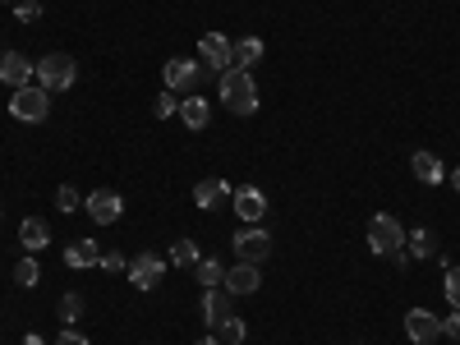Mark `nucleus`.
Instances as JSON below:
<instances>
[{"mask_svg": "<svg viewBox=\"0 0 460 345\" xmlns=\"http://www.w3.org/2000/svg\"><path fill=\"white\" fill-rule=\"evenodd\" d=\"M37 281H42V267H37V258H32V253H23V258L14 262V286L32 290Z\"/></svg>", "mask_w": 460, "mask_h": 345, "instance_id": "nucleus-22", "label": "nucleus"}, {"mask_svg": "<svg viewBox=\"0 0 460 345\" xmlns=\"http://www.w3.org/2000/svg\"><path fill=\"white\" fill-rule=\"evenodd\" d=\"M230 249L240 253V262H253V267H258V262H262L267 253H272V235H267L262 226H244L240 235L230 240Z\"/></svg>", "mask_w": 460, "mask_h": 345, "instance_id": "nucleus-8", "label": "nucleus"}, {"mask_svg": "<svg viewBox=\"0 0 460 345\" xmlns=\"http://www.w3.org/2000/svg\"><path fill=\"white\" fill-rule=\"evenodd\" d=\"M217 88H221V102H226L230 115H253V111H258V84H253L249 69L230 65L221 79H217Z\"/></svg>", "mask_w": 460, "mask_h": 345, "instance_id": "nucleus-1", "label": "nucleus"}, {"mask_svg": "<svg viewBox=\"0 0 460 345\" xmlns=\"http://www.w3.org/2000/svg\"><path fill=\"white\" fill-rule=\"evenodd\" d=\"M199 60H203V69L208 74H221L230 69V37H221V32H203V42H199Z\"/></svg>", "mask_w": 460, "mask_h": 345, "instance_id": "nucleus-10", "label": "nucleus"}, {"mask_svg": "<svg viewBox=\"0 0 460 345\" xmlns=\"http://www.w3.org/2000/svg\"><path fill=\"white\" fill-rule=\"evenodd\" d=\"M368 249L377 258H392L396 249H405V226L392 212H373V221H368Z\"/></svg>", "mask_w": 460, "mask_h": 345, "instance_id": "nucleus-4", "label": "nucleus"}, {"mask_svg": "<svg viewBox=\"0 0 460 345\" xmlns=\"http://www.w3.org/2000/svg\"><path fill=\"white\" fill-rule=\"evenodd\" d=\"M19 244H23L28 253L47 249V244H51V226H47V217H23V221H19Z\"/></svg>", "mask_w": 460, "mask_h": 345, "instance_id": "nucleus-14", "label": "nucleus"}, {"mask_svg": "<svg viewBox=\"0 0 460 345\" xmlns=\"http://www.w3.org/2000/svg\"><path fill=\"white\" fill-rule=\"evenodd\" d=\"M32 74H37V65L23 51H5V56H0V84H5V88H28Z\"/></svg>", "mask_w": 460, "mask_h": 345, "instance_id": "nucleus-11", "label": "nucleus"}, {"mask_svg": "<svg viewBox=\"0 0 460 345\" xmlns=\"http://www.w3.org/2000/svg\"><path fill=\"white\" fill-rule=\"evenodd\" d=\"M230 203H235V217L244 221V226H258L262 217H267V194L258 184H240L235 194H230Z\"/></svg>", "mask_w": 460, "mask_h": 345, "instance_id": "nucleus-9", "label": "nucleus"}, {"mask_svg": "<svg viewBox=\"0 0 460 345\" xmlns=\"http://www.w3.org/2000/svg\"><path fill=\"white\" fill-rule=\"evenodd\" d=\"M0 217H5V212H0Z\"/></svg>", "mask_w": 460, "mask_h": 345, "instance_id": "nucleus-36", "label": "nucleus"}, {"mask_svg": "<svg viewBox=\"0 0 460 345\" xmlns=\"http://www.w3.org/2000/svg\"><path fill=\"white\" fill-rule=\"evenodd\" d=\"M230 299H235V295H230V290H203V318H208V327H217V323H226L230 318Z\"/></svg>", "mask_w": 460, "mask_h": 345, "instance_id": "nucleus-18", "label": "nucleus"}, {"mask_svg": "<svg viewBox=\"0 0 460 345\" xmlns=\"http://www.w3.org/2000/svg\"><path fill=\"white\" fill-rule=\"evenodd\" d=\"M451 189H456V194H460V166L451 171Z\"/></svg>", "mask_w": 460, "mask_h": 345, "instance_id": "nucleus-34", "label": "nucleus"}, {"mask_svg": "<svg viewBox=\"0 0 460 345\" xmlns=\"http://www.w3.org/2000/svg\"><path fill=\"white\" fill-rule=\"evenodd\" d=\"M79 208H84L79 189H74V184H60V189H56V212H79Z\"/></svg>", "mask_w": 460, "mask_h": 345, "instance_id": "nucleus-26", "label": "nucleus"}, {"mask_svg": "<svg viewBox=\"0 0 460 345\" xmlns=\"http://www.w3.org/2000/svg\"><path fill=\"white\" fill-rule=\"evenodd\" d=\"M194 345H221V341H217V336H203V341H194Z\"/></svg>", "mask_w": 460, "mask_h": 345, "instance_id": "nucleus-35", "label": "nucleus"}, {"mask_svg": "<svg viewBox=\"0 0 460 345\" xmlns=\"http://www.w3.org/2000/svg\"><path fill=\"white\" fill-rule=\"evenodd\" d=\"M405 336H410L414 345H433V341L442 336V318L429 314V309H410V314H405Z\"/></svg>", "mask_w": 460, "mask_h": 345, "instance_id": "nucleus-12", "label": "nucleus"}, {"mask_svg": "<svg viewBox=\"0 0 460 345\" xmlns=\"http://www.w3.org/2000/svg\"><path fill=\"white\" fill-rule=\"evenodd\" d=\"M14 14H19V23H32L42 14V5H37V0H14Z\"/></svg>", "mask_w": 460, "mask_h": 345, "instance_id": "nucleus-30", "label": "nucleus"}, {"mask_svg": "<svg viewBox=\"0 0 460 345\" xmlns=\"http://www.w3.org/2000/svg\"><path fill=\"white\" fill-rule=\"evenodd\" d=\"M97 262H102V249L93 240H74L65 249V267H97Z\"/></svg>", "mask_w": 460, "mask_h": 345, "instance_id": "nucleus-20", "label": "nucleus"}, {"mask_svg": "<svg viewBox=\"0 0 460 345\" xmlns=\"http://www.w3.org/2000/svg\"><path fill=\"white\" fill-rule=\"evenodd\" d=\"M410 171H414V180H419V184H429V189L447 180V166L433 157V152H414V157H410Z\"/></svg>", "mask_w": 460, "mask_h": 345, "instance_id": "nucleus-16", "label": "nucleus"}, {"mask_svg": "<svg viewBox=\"0 0 460 345\" xmlns=\"http://www.w3.org/2000/svg\"><path fill=\"white\" fill-rule=\"evenodd\" d=\"M442 336L460 341V309H451V318H442Z\"/></svg>", "mask_w": 460, "mask_h": 345, "instance_id": "nucleus-33", "label": "nucleus"}, {"mask_svg": "<svg viewBox=\"0 0 460 345\" xmlns=\"http://www.w3.org/2000/svg\"><path fill=\"white\" fill-rule=\"evenodd\" d=\"M410 253L414 258H438V235H433L429 226H419L414 235H410Z\"/></svg>", "mask_w": 460, "mask_h": 345, "instance_id": "nucleus-23", "label": "nucleus"}, {"mask_svg": "<svg viewBox=\"0 0 460 345\" xmlns=\"http://www.w3.org/2000/svg\"><path fill=\"white\" fill-rule=\"evenodd\" d=\"M171 115H180V97L175 93H162L157 97V120H171Z\"/></svg>", "mask_w": 460, "mask_h": 345, "instance_id": "nucleus-29", "label": "nucleus"}, {"mask_svg": "<svg viewBox=\"0 0 460 345\" xmlns=\"http://www.w3.org/2000/svg\"><path fill=\"white\" fill-rule=\"evenodd\" d=\"M442 290H447V304H451V309H460V267H451V262H447Z\"/></svg>", "mask_w": 460, "mask_h": 345, "instance_id": "nucleus-27", "label": "nucleus"}, {"mask_svg": "<svg viewBox=\"0 0 460 345\" xmlns=\"http://www.w3.org/2000/svg\"><path fill=\"white\" fill-rule=\"evenodd\" d=\"M162 79H166V93L189 97V93H199V88H203V79H212V74H208L203 65H194V60L175 56V60H166V65H162Z\"/></svg>", "mask_w": 460, "mask_h": 345, "instance_id": "nucleus-3", "label": "nucleus"}, {"mask_svg": "<svg viewBox=\"0 0 460 345\" xmlns=\"http://www.w3.org/2000/svg\"><path fill=\"white\" fill-rule=\"evenodd\" d=\"M199 258H203V253H199V244L189 240V235L171 244V262H175V267H199Z\"/></svg>", "mask_w": 460, "mask_h": 345, "instance_id": "nucleus-25", "label": "nucleus"}, {"mask_svg": "<svg viewBox=\"0 0 460 345\" xmlns=\"http://www.w3.org/2000/svg\"><path fill=\"white\" fill-rule=\"evenodd\" d=\"M226 199H230V184H226V180H217V175H208V180H199V184H194V203H199L203 212L221 208Z\"/></svg>", "mask_w": 460, "mask_h": 345, "instance_id": "nucleus-15", "label": "nucleus"}, {"mask_svg": "<svg viewBox=\"0 0 460 345\" xmlns=\"http://www.w3.org/2000/svg\"><path fill=\"white\" fill-rule=\"evenodd\" d=\"M51 93L47 88H37V84H28V88H14V97H10V115L14 120H23V125H42L47 115H51V102H47Z\"/></svg>", "mask_w": 460, "mask_h": 345, "instance_id": "nucleus-5", "label": "nucleus"}, {"mask_svg": "<svg viewBox=\"0 0 460 345\" xmlns=\"http://www.w3.org/2000/svg\"><path fill=\"white\" fill-rule=\"evenodd\" d=\"M180 120H184L189 129H208V120H212V106H208L199 93H189V97H180Z\"/></svg>", "mask_w": 460, "mask_h": 345, "instance_id": "nucleus-17", "label": "nucleus"}, {"mask_svg": "<svg viewBox=\"0 0 460 345\" xmlns=\"http://www.w3.org/2000/svg\"><path fill=\"white\" fill-rule=\"evenodd\" d=\"M74 79H79V65H74V56H65V51L42 56L37 60V74H32V84L47 88V93H65V88H74Z\"/></svg>", "mask_w": 460, "mask_h": 345, "instance_id": "nucleus-2", "label": "nucleus"}, {"mask_svg": "<svg viewBox=\"0 0 460 345\" xmlns=\"http://www.w3.org/2000/svg\"><path fill=\"white\" fill-rule=\"evenodd\" d=\"M194 277H199V286H203V290H217V286L226 281V267H221L217 258H199V267H194Z\"/></svg>", "mask_w": 460, "mask_h": 345, "instance_id": "nucleus-21", "label": "nucleus"}, {"mask_svg": "<svg viewBox=\"0 0 460 345\" xmlns=\"http://www.w3.org/2000/svg\"><path fill=\"white\" fill-rule=\"evenodd\" d=\"M125 277H129V286H134V290H157V286H162V277H166V262H162L157 253H138V258H129Z\"/></svg>", "mask_w": 460, "mask_h": 345, "instance_id": "nucleus-6", "label": "nucleus"}, {"mask_svg": "<svg viewBox=\"0 0 460 345\" xmlns=\"http://www.w3.org/2000/svg\"><path fill=\"white\" fill-rule=\"evenodd\" d=\"M212 332H217L221 345H244V318H235V314H230L226 323H217Z\"/></svg>", "mask_w": 460, "mask_h": 345, "instance_id": "nucleus-24", "label": "nucleus"}, {"mask_svg": "<svg viewBox=\"0 0 460 345\" xmlns=\"http://www.w3.org/2000/svg\"><path fill=\"white\" fill-rule=\"evenodd\" d=\"M84 318V295H65L60 299V323H79Z\"/></svg>", "mask_w": 460, "mask_h": 345, "instance_id": "nucleus-28", "label": "nucleus"}, {"mask_svg": "<svg viewBox=\"0 0 460 345\" xmlns=\"http://www.w3.org/2000/svg\"><path fill=\"white\" fill-rule=\"evenodd\" d=\"M262 286V277H258V267L253 262H235V267H230V272H226V281H221V290H230V295H253Z\"/></svg>", "mask_w": 460, "mask_h": 345, "instance_id": "nucleus-13", "label": "nucleus"}, {"mask_svg": "<svg viewBox=\"0 0 460 345\" xmlns=\"http://www.w3.org/2000/svg\"><path fill=\"white\" fill-rule=\"evenodd\" d=\"M97 267H102V272H125L129 262H125L120 253H102V262H97Z\"/></svg>", "mask_w": 460, "mask_h": 345, "instance_id": "nucleus-31", "label": "nucleus"}, {"mask_svg": "<svg viewBox=\"0 0 460 345\" xmlns=\"http://www.w3.org/2000/svg\"><path fill=\"white\" fill-rule=\"evenodd\" d=\"M262 37H240V42L235 47H230V65H235V69H253L258 60H262Z\"/></svg>", "mask_w": 460, "mask_h": 345, "instance_id": "nucleus-19", "label": "nucleus"}, {"mask_svg": "<svg viewBox=\"0 0 460 345\" xmlns=\"http://www.w3.org/2000/svg\"><path fill=\"white\" fill-rule=\"evenodd\" d=\"M84 212L97 221V226H115L125 217V199L115 194V189H93V194L84 199Z\"/></svg>", "mask_w": 460, "mask_h": 345, "instance_id": "nucleus-7", "label": "nucleus"}, {"mask_svg": "<svg viewBox=\"0 0 460 345\" xmlns=\"http://www.w3.org/2000/svg\"><path fill=\"white\" fill-rule=\"evenodd\" d=\"M56 345H93V341H88L84 332H74V327H65V332L56 336Z\"/></svg>", "mask_w": 460, "mask_h": 345, "instance_id": "nucleus-32", "label": "nucleus"}]
</instances>
